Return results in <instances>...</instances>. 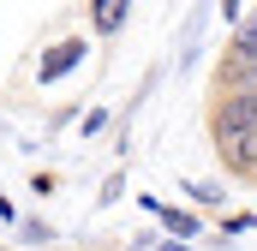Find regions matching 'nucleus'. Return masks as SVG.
Instances as JSON below:
<instances>
[{
    "instance_id": "nucleus-3",
    "label": "nucleus",
    "mask_w": 257,
    "mask_h": 251,
    "mask_svg": "<svg viewBox=\"0 0 257 251\" xmlns=\"http://www.w3.org/2000/svg\"><path fill=\"white\" fill-rule=\"evenodd\" d=\"M78 60H84V42H78V36H60V42H54V48L36 60V84H60V78H66Z\"/></svg>"
},
{
    "instance_id": "nucleus-5",
    "label": "nucleus",
    "mask_w": 257,
    "mask_h": 251,
    "mask_svg": "<svg viewBox=\"0 0 257 251\" xmlns=\"http://www.w3.org/2000/svg\"><path fill=\"white\" fill-rule=\"evenodd\" d=\"M144 203H150V209L168 221V233H174V239H192V233H197V215H186V209H162L156 197H144Z\"/></svg>"
},
{
    "instance_id": "nucleus-1",
    "label": "nucleus",
    "mask_w": 257,
    "mask_h": 251,
    "mask_svg": "<svg viewBox=\"0 0 257 251\" xmlns=\"http://www.w3.org/2000/svg\"><path fill=\"white\" fill-rule=\"evenodd\" d=\"M209 144H215L227 174H239V180L257 186V84L221 90V102L209 114Z\"/></svg>"
},
{
    "instance_id": "nucleus-6",
    "label": "nucleus",
    "mask_w": 257,
    "mask_h": 251,
    "mask_svg": "<svg viewBox=\"0 0 257 251\" xmlns=\"http://www.w3.org/2000/svg\"><path fill=\"white\" fill-rule=\"evenodd\" d=\"M18 233H24V239H54V227H48V221H24Z\"/></svg>"
},
{
    "instance_id": "nucleus-2",
    "label": "nucleus",
    "mask_w": 257,
    "mask_h": 251,
    "mask_svg": "<svg viewBox=\"0 0 257 251\" xmlns=\"http://www.w3.org/2000/svg\"><path fill=\"white\" fill-rule=\"evenodd\" d=\"M233 60L221 66V90H233V84H251L257 78V12L251 18H239V30H233V48H227Z\"/></svg>"
},
{
    "instance_id": "nucleus-4",
    "label": "nucleus",
    "mask_w": 257,
    "mask_h": 251,
    "mask_svg": "<svg viewBox=\"0 0 257 251\" xmlns=\"http://www.w3.org/2000/svg\"><path fill=\"white\" fill-rule=\"evenodd\" d=\"M132 18V0H90V30L96 36H120Z\"/></svg>"
}]
</instances>
